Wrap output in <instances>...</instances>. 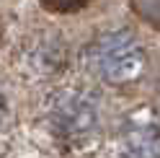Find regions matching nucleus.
I'll return each mask as SVG.
<instances>
[{
  "instance_id": "423d86ee",
  "label": "nucleus",
  "mask_w": 160,
  "mask_h": 158,
  "mask_svg": "<svg viewBox=\"0 0 160 158\" xmlns=\"http://www.w3.org/2000/svg\"><path fill=\"white\" fill-rule=\"evenodd\" d=\"M47 11H54V13H75L80 11L88 0H39Z\"/></svg>"
},
{
  "instance_id": "7ed1b4c3",
  "label": "nucleus",
  "mask_w": 160,
  "mask_h": 158,
  "mask_svg": "<svg viewBox=\"0 0 160 158\" xmlns=\"http://www.w3.org/2000/svg\"><path fill=\"white\" fill-rule=\"evenodd\" d=\"M119 158H160V122L158 119L132 122L122 132Z\"/></svg>"
},
{
  "instance_id": "20e7f679",
  "label": "nucleus",
  "mask_w": 160,
  "mask_h": 158,
  "mask_svg": "<svg viewBox=\"0 0 160 158\" xmlns=\"http://www.w3.org/2000/svg\"><path fill=\"white\" fill-rule=\"evenodd\" d=\"M28 65L39 70L42 75H54L59 67L65 65V47L57 42V39H42L36 42L34 49L28 52Z\"/></svg>"
},
{
  "instance_id": "39448f33",
  "label": "nucleus",
  "mask_w": 160,
  "mask_h": 158,
  "mask_svg": "<svg viewBox=\"0 0 160 158\" xmlns=\"http://www.w3.org/2000/svg\"><path fill=\"white\" fill-rule=\"evenodd\" d=\"M132 8L150 26L160 29V0H132Z\"/></svg>"
},
{
  "instance_id": "f257e3e1",
  "label": "nucleus",
  "mask_w": 160,
  "mask_h": 158,
  "mask_svg": "<svg viewBox=\"0 0 160 158\" xmlns=\"http://www.w3.org/2000/svg\"><path fill=\"white\" fill-rule=\"evenodd\" d=\"M88 67L108 86H127L145 70V49L127 29L106 31L88 49Z\"/></svg>"
},
{
  "instance_id": "f03ea898",
  "label": "nucleus",
  "mask_w": 160,
  "mask_h": 158,
  "mask_svg": "<svg viewBox=\"0 0 160 158\" xmlns=\"http://www.w3.org/2000/svg\"><path fill=\"white\" fill-rule=\"evenodd\" d=\"M47 122L65 140H83L101 122L98 98L83 88H59L47 101Z\"/></svg>"
},
{
  "instance_id": "0eeeda50",
  "label": "nucleus",
  "mask_w": 160,
  "mask_h": 158,
  "mask_svg": "<svg viewBox=\"0 0 160 158\" xmlns=\"http://www.w3.org/2000/svg\"><path fill=\"white\" fill-rule=\"evenodd\" d=\"M8 119H11V109H8V101H5V96L0 93V130L8 124Z\"/></svg>"
}]
</instances>
